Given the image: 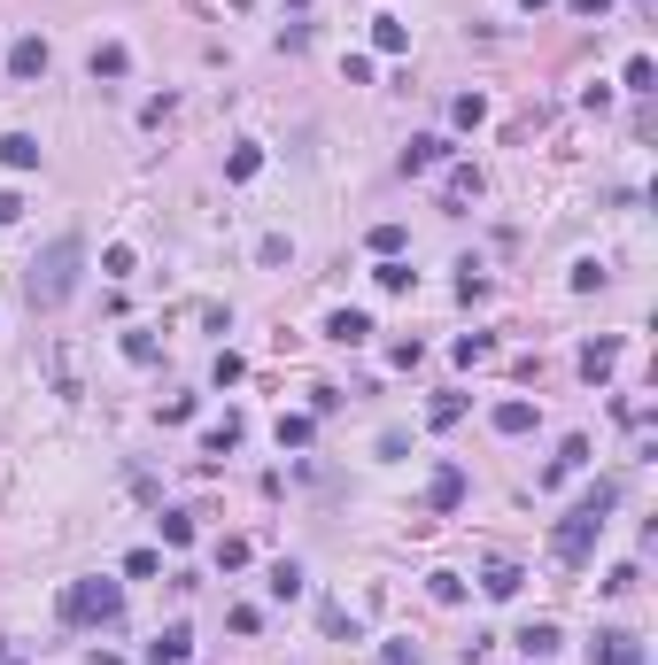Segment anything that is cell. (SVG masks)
Wrapping results in <instances>:
<instances>
[{
    "instance_id": "cell-16",
    "label": "cell",
    "mask_w": 658,
    "mask_h": 665,
    "mask_svg": "<svg viewBox=\"0 0 658 665\" xmlns=\"http://www.w3.org/2000/svg\"><path fill=\"white\" fill-rule=\"evenodd\" d=\"M256 171H264V147H256V140H240L233 155H225V178H233V186H248Z\"/></svg>"
},
{
    "instance_id": "cell-23",
    "label": "cell",
    "mask_w": 658,
    "mask_h": 665,
    "mask_svg": "<svg viewBox=\"0 0 658 665\" xmlns=\"http://www.w3.org/2000/svg\"><path fill=\"white\" fill-rule=\"evenodd\" d=\"M372 279H380L388 294H411V279H419V271H411L403 256H380V271H372Z\"/></svg>"
},
{
    "instance_id": "cell-40",
    "label": "cell",
    "mask_w": 658,
    "mask_h": 665,
    "mask_svg": "<svg viewBox=\"0 0 658 665\" xmlns=\"http://www.w3.org/2000/svg\"><path fill=\"white\" fill-rule=\"evenodd\" d=\"M566 8H573V16H597V24H604V8H612V0H566Z\"/></svg>"
},
{
    "instance_id": "cell-18",
    "label": "cell",
    "mask_w": 658,
    "mask_h": 665,
    "mask_svg": "<svg viewBox=\"0 0 658 665\" xmlns=\"http://www.w3.org/2000/svg\"><path fill=\"white\" fill-rule=\"evenodd\" d=\"M550 650H558V627H550V619L519 627V658H550Z\"/></svg>"
},
{
    "instance_id": "cell-20",
    "label": "cell",
    "mask_w": 658,
    "mask_h": 665,
    "mask_svg": "<svg viewBox=\"0 0 658 665\" xmlns=\"http://www.w3.org/2000/svg\"><path fill=\"white\" fill-rule=\"evenodd\" d=\"M124 70H132V55H124L117 39H101V47H93V78H124Z\"/></svg>"
},
{
    "instance_id": "cell-6",
    "label": "cell",
    "mask_w": 658,
    "mask_h": 665,
    "mask_svg": "<svg viewBox=\"0 0 658 665\" xmlns=\"http://www.w3.org/2000/svg\"><path fill=\"white\" fill-rule=\"evenodd\" d=\"M442 163H449V140H442V132H419V140L403 147V171H411V178L442 171Z\"/></svg>"
},
{
    "instance_id": "cell-34",
    "label": "cell",
    "mask_w": 658,
    "mask_h": 665,
    "mask_svg": "<svg viewBox=\"0 0 658 665\" xmlns=\"http://www.w3.org/2000/svg\"><path fill=\"white\" fill-rule=\"evenodd\" d=\"M426 418H434V426H457V418H465V395H434V410H426Z\"/></svg>"
},
{
    "instance_id": "cell-26",
    "label": "cell",
    "mask_w": 658,
    "mask_h": 665,
    "mask_svg": "<svg viewBox=\"0 0 658 665\" xmlns=\"http://www.w3.org/2000/svg\"><path fill=\"white\" fill-rule=\"evenodd\" d=\"M155 573H163V550H132L124 557V580H155Z\"/></svg>"
},
{
    "instance_id": "cell-32",
    "label": "cell",
    "mask_w": 658,
    "mask_h": 665,
    "mask_svg": "<svg viewBox=\"0 0 658 665\" xmlns=\"http://www.w3.org/2000/svg\"><path fill=\"white\" fill-rule=\"evenodd\" d=\"M318 619H326V635H333V642H357V619H349V611H341V604H326V611H318Z\"/></svg>"
},
{
    "instance_id": "cell-17",
    "label": "cell",
    "mask_w": 658,
    "mask_h": 665,
    "mask_svg": "<svg viewBox=\"0 0 658 665\" xmlns=\"http://www.w3.org/2000/svg\"><path fill=\"white\" fill-rule=\"evenodd\" d=\"M372 47H380V55H403V47H411V24H403V16H380V24H372Z\"/></svg>"
},
{
    "instance_id": "cell-29",
    "label": "cell",
    "mask_w": 658,
    "mask_h": 665,
    "mask_svg": "<svg viewBox=\"0 0 658 665\" xmlns=\"http://www.w3.org/2000/svg\"><path fill=\"white\" fill-rule=\"evenodd\" d=\"M488 356H496V341H488V333H465V341H457V364H488Z\"/></svg>"
},
{
    "instance_id": "cell-38",
    "label": "cell",
    "mask_w": 658,
    "mask_h": 665,
    "mask_svg": "<svg viewBox=\"0 0 658 665\" xmlns=\"http://www.w3.org/2000/svg\"><path fill=\"white\" fill-rule=\"evenodd\" d=\"M240 372H248V364H240L233 348H225V356H217V364H210V379H217V387H233V379H240Z\"/></svg>"
},
{
    "instance_id": "cell-27",
    "label": "cell",
    "mask_w": 658,
    "mask_h": 665,
    "mask_svg": "<svg viewBox=\"0 0 658 665\" xmlns=\"http://www.w3.org/2000/svg\"><path fill=\"white\" fill-rule=\"evenodd\" d=\"M628 93H658V70H651V55H628Z\"/></svg>"
},
{
    "instance_id": "cell-2",
    "label": "cell",
    "mask_w": 658,
    "mask_h": 665,
    "mask_svg": "<svg viewBox=\"0 0 658 665\" xmlns=\"http://www.w3.org/2000/svg\"><path fill=\"white\" fill-rule=\"evenodd\" d=\"M612 503H620V488H612V480H597V488L581 495L566 519H558V534H550L558 565H589V557H597V534L612 526Z\"/></svg>"
},
{
    "instance_id": "cell-3",
    "label": "cell",
    "mask_w": 658,
    "mask_h": 665,
    "mask_svg": "<svg viewBox=\"0 0 658 665\" xmlns=\"http://www.w3.org/2000/svg\"><path fill=\"white\" fill-rule=\"evenodd\" d=\"M55 611H62V627H117L124 619V588L117 580H70Z\"/></svg>"
},
{
    "instance_id": "cell-12",
    "label": "cell",
    "mask_w": 658,
    "mask_h": 665,
    "mask_svg": "<svg viewBox=\"0 0 658 665\" xmlns=\"http://www.w3.org/2000/svg\"><path fill=\"white\" fill-rule=\"evenodd\" d=\"M620 372V341H589L581 348V379H612Z\"/></svg>"
},
{
    "instance_id": "cell-42",
    "label": "cell",
    "mask_w": 658,
    "mask_h": 665,
    "mask_svg": "<svg viewBox=\"0 0 658 665\" xmlns=\"http://www.w3.org/2000/svg\"><path fill=\"white\" fill-rule=\"evenodd\" d=\"M295 8H302V0H295Z\"/></svg>"
},
{
    "instance_id": "cell-11",
    "label": "cell",
    "mask_w": 658,
    "mask_h": 665,
    "mask_svg": "<svg viewBox=\"0 0 658 665\" xmlns=\"http://www.w3.org/2000/svg\"><path fill=\"white\" fill-rule=\"evenodd\" d=\"M318 441V410H287L279 418V449H310Z\"/></svg>"
},
{
    "instance_id": "cell-30",
    "label": "cell",
    "mask_w": 658,
    "mask_h": 665,
    "mask_svg": "<svg viewBox=\"0 0 658 665\" xmlns=\"http://www.w3.org/2000/svg\"><path fill=\"white\" fill-rule=\"evenodd\" d=\"M163 542H171V550H186V542H194V519H186V511H163Z\"/></svg>"
},
{
    "instance_id": "cell-36",
    "label": "cell",
    "mask_w": 658,
    "mask_h": 665,
    "mask_svg": "<svg viewBox=\"0 0 658 665\" xmlns=\"http://www.w3.org/2000/svg\"><path fill=\"white\" fill-rule=\"evenodd\" d=\"M124 356L132 364H155V333H124Z\"/></svg>"
},
{
    "instance_id": "cell-1",
    "label": "cell",
    "mask_w": 658,
    "mask_h": 665,
    "mask_svg": "<svg viewBox=\"0 0 658 665\" xmlns=\"http://www.w3.org/2000/svg\"><path fill=\"white\" fill-rule=\"evenodd\" d=\"M78 271H86V240H78V232H55L24 271V302L31 310H62V302L78 294Z\"/></svg>"
},
{
    "instance_id": "cell-25",
    "label": "cell",
    "mask_w": 658,
    "mask_h": 665,
    "mask_svg": "<svg viewBox=\"0 0 658 665\" xmlns=\"http://www.w3.org/2000/svg\"><path fill=\"white\" fill-rule=\"evenodd\" d=\"M426 596H434V604H465V580L457 573H426Z\"/></svg>"
},
{
    "instance_id": "cell-39",
    "label": "cell",
    "mask_w": 658,
    "mask_h": 665,
    "mask_svg": "<svg viewBox=\"0 0 658 665\" xmlns=\"http://www.w3.org/2000/svg\"><path fill=\"white\" fill-rule=\"evenodd\" d=\"M16 217H24V202H16L8 186H0V225H16Z\"/></svg>"
},
{
    "instance_id": "cell-35",
    "label": "cell",
    "mask_w": 658,
    "mask_h": 665,
    "mask_svg": "<svg viewBox=\"0 0 658 665\" xmlns=\"http://www.w3.org/2000/svg\"><path fill=\"white\" fill-rule=\"evenodd\" d=\"M101 271H109V279H132V248H124V240H117V248H101Z\"/></svg>"
},
{
    "instance_id": "cell-9",
    "label": "cell",
    "mask_w": 658,
    "mask_h": 665,
    "mask_svg": "<svg viewBox=\"0 0 658 665\" xmlns=\"http://www.w3.org/2000/svg\"><path fill=\"white\" fill-rule=\"evenodd\" d=\"M186 658H194V627H163L148 642V665H186Z\"/></svg>"
},
{
    "instance_id": "cell-13",
    "label": "cell",
    "mask_w": 658,
    "mask_h": 665,
    "mask_svg": "<svg viewBox=\"0 0 658 665\" xmlns=\"http://www.w3.org/2000/svg\"><path fill=\"white\" fill-rule=\"evenodd\" d=\"M364 333H372V318H364V310H333V318H326V341H341V348H357Z\"/></svg>"
},
{
    "instance_id": "cell-19",
    "label": "cell",
    "mask_w": 658,
    "mask_h": 665,
    "mask_svg": "<svg viewBox=\"0 0 658 665\" xmlns=\"http://www.w3.org/2000/svg\"><path fill=\"white\" fill-rule=\"evenodd\" d=\"M240 434H248V426H240L233 410H225V418H217L210 434H202V449H210V457H225V449H240Z\"/></svg>"
},
{
    "instance_id": "cell-33",
    "label": "cell",
    "mask_w": 658,
    "mask_h": 665,
    "mask_svg": "<svg viewBox=\"0 0 658 665\" xmlns=\"http://www.w3.org/2000/svg\"><path fill=\"white\" fill-rule=\"evenodd\" d=\"M372 256H403V225H372Z\"/></svg>"
},
{
    "instance_id": "cell-28",
    "label": "cell",
    "mask_w": 658,
    "mask_h": 665,
    "mask_svg": "<svg viewBox=\"0 0 658 665\" xmlns=\"http://www.w3.org/2000/svg\"><path fill=\"white\" fill-rule=\"evenodd\" d=\"M473 194H480V171H473V163H457V171H449V202H473Z\"/></svg>"
},
{
    "instance_id": "cell-8",
    "label": "cell",
    "mask_w": 658,
    "mask_h": 665,
    "mask_svg": "<svg viewBox=\"0 0 658 665\" xmlns=\"http://www.w3.org/2000/svg\"><path fill=\"white\" fill-rule=\"evenodd\" d=\"M47 62H55V55H47V39H31V31H24V39L8 47V78H47Z\"/></svg>"
},
{
    "instance_id": "cell-15",
    "label": "cell",
    "mask_w": 658,
    "mask_h": 665,
    "mask_svg": "<svg viewBox=\"0 0 658 665\" xmlns=\"http://www.w3.org/2000/svg\"><path fill=\"white\" fill-rule=\"evenodd\" d=\"M0 163H8V171H39V140H31V132H8V140H0Z\"/></svg>"
},
{
    "instance_id": "cell-41",
    "label": "cell",
    "mask_w": 658,
    "mask_h": 665,
    "mask_svg": "<svg viewBox=\"0 0 658 665\" xmlns=\"http://www.w3.org/2000/svg\"><path fill=\"white\" fill-rule=\"evenodd\" d=\"M519 8H527V16H535V8H550V0H519Z\"/></svg>"
},
{
    "instance_id": "cell-31",
    "label": "cell",
    "mask_w": 658,
    "mask_h": 665,
    "mask_svg": "<svg viewBox=\"0 0 658 665\" xmlns=\"http://www.w3.org/2000/svg\"><path fill=\"white\" fill-rule=\"evenodd\" d=\"M240 565H248V542H240V534H225V542H217V573H240Z\"/></svg>"
},
{
    "instance_id": "cell-22",
    "label": "cell",
    "mask_w": 658,
    "mask_h": 665,
    "mask_svg": "<svg viewBox=\"0 0 658 665\" xmlns=\"http://www.w3.org/2000/svg\"><path fill=\"white\" fill-rule=\"evenodd\" d=\"M264 588H271V596H279V604H295V596H302V565H287V557H279Z\"/></svg>"
},
{
    "instance_id": "cell-7",
    "label": "cell",
    "mask_w": 658,
    "mask_h": 665,
    "mask_svg": "<svg viewBox=\"0 0 658 665\" xmlns=\"http://www.w3.org/2000/svg\"><path fill=\"white\" fill-rule=\"evenodd\" d=\"M589 665H643V642H635L628 627H612V635H597V650H589Z\"/></svg>"
},
{
    "instance_id": "cell-37",
    "label": "cell",
    "mask_w": 658,
    "mask_h": 665,
    "mask_svg": "<svg viewBox=\"0 0 658 665\" xmlns=\"http://www.w3.org/2000/svg\"><path fill=\"white\" fill-rule=\"evenodd\" d=\"M635 580H643V573H635V565H612V573H604V596H628Z\"/></svg>"
},
{
    "instance_id": "cell-4",
    "label": "cell",
    "mask_w": 658,
    "mask_h": 665,
    "mask_svg": "<svg viewBox=\"0 0 658 665\" xmlns=\"http://www.w3.org/2000/svg\"><path fill=\"white\" fill-rule=\"evenodd\" d=\"M465 503V464H434V480H426V511L442 519V511H457Z\"/></svg>"
},
{
    "instance_id": "cell-5",
    "label": "cell",
    "mask_w": 658,
    "mask_h": 665,
    "mask_svg": "<svg viewBox=\"0 0 658 665\" xmlns=\"http://www.w3.org/2000/svg\"><path fill=\"white\" fill-rule=\"evenodd\" d=\"M581 464H589V434H566V441H558V457L542 464V488H558V480H573Z\"/></svg>"
},
{
    "instance_id": "cell-14",
    "label": "cell",
    "mask_w": 658,
    "mask_h": 665,
    "mask_svg": "<svg viewBox=\"0 0 658 665\" xmlns=\"http://www.w3.org/2000/svg\"><path fill=\"white\" fill-rule=\"evenodd\" d=\"M535 418H542L535 403H519V395H511V403H496V434H535Z\"/></svg>"
},
{
    "instance_id": "cell-10",
    "label": "cell",
    "mask_w": 658,
    "mask_h": 665,
    "mask_svg": "<svg viewBox=\"0 0 658 665\" xmlns=\"http://www.w3.org/2000/svg\"><path fill=\"white\" fill-rule=\"evenodd\" d=\"M519 565H511V557H496V565H488V573H480V596H496V604H511V596H519Z\"/></svg>"
},
{
    "instance_id": "cell-24",
    "label": "cell",
    "mask_w": 658,
    "mask_h": 665,
    "mask_svg": "<svg viewBox=\"0 0 658 665\" xmlns=\"http://www.w3.org/2000/svg\"><path fill=\"white\" fill-rule=\"evenodd\" d=\"M256 263H271V271L295 263V240H287V232H264V240H256Z\"/></svg>"
},
{
    "instance_id": "cell-21",
    "label": "cell",
    "mask_w": 658,
    "mask_h": 665,
    "mask_svg": "<svg viewBox=\"0 0 658 665\" xmlns=\"http://www.w3.org/2000/svg\"><path fill=\"white\" fill-rule=\"evenodd\" d=\"M449 124H457V132L488 124V101H480V93H457V101H449Z\"/></svg>"
}]
</instances>
